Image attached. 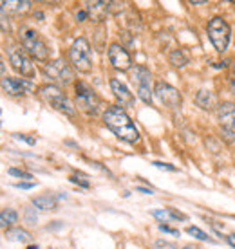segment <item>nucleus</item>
I'll return each instance as SVG.
<instances>
[{
    "mask_svg": "<svg viewBox=\"0 0 235 249\" xmlns=\"http://www.w3.org/2000/svg\"><path fill=\"white\" fill-rule=\"evenodd\" d=\"M156 218H159L161 222H170V220H186V215L176 212L174 208H167V210H156L152 212Z\"/></svg>",
    "mask_w": 235,
    "mask_h": 249,
    "instance_id": "obj_17",
    "label": "nucleus"
},
{
    "mask_svg": "<svg viewBox=\"0 0 235 249\" xmlns=\"http://www.w3.org/2000/svg\"><path fill=\"white\" fill-rule=\"evenodd\" d=\"M7 56H9V63L11 67L24 76L25 80L29 78H35L37 74V69H35V63L31 62V58L27 56V53L20 47H9L7 49Z\"/></svg>",
    "mask_w": 235,
    "mask_h": 249,
    "instance_id": "obj_8",
    "label": "nucleus"
},
{
    "mask_svg": "<svg viewBox=\"0 0 235 249\" xmlns=\"http://www.w3.org/2000/svg\"><path fill=\"white\" fill-rule=\"evenodd\" d=\"M159 230L163 231V233H170V235H174V237H177V235H179V231L177 230H174V228L165 226V224H159Z\"/></svg>",
    "mask_w": 235,
    "mask_h": 249,
    "instance_id": "obj_29",
    "label": "nucleus"
},
{
    "mask_svg": "<svg viewBox=\"0 0 235 249\" xmlns=\"http://www.w3.org/2000/svg\"><path fill=\"white\" fill-rule=\"evenodd\" d=\"M76 89V107L83 110L85 114H94L99 112V107H101V100L98 98V94L94 92L93 89L89 87L83 81H78L75 85Z\"/></svg>",
    "mask_w": 235,
    "mask_h": 249,
    "instance_id": "obj_7",
    "label": "nucleus"
},
{
    "mask_svg": "<svg viewBox=\"0 0 235 249\" xmlns=\"http://www.w3.org/2000/svg\"><path fill=\"white\" fill-rule=\"evenodd\" d=\"M25 220H27V224H37V215H35V212H33V208H27L24 213Z\"/></svg>",
    "mask_w": 235,
    "mask_h": 249,
    "instance_id": "obj_27",
    "label": "nucleus"
},
{
    "mask_svg": "<svg viewBox=\"0 0 235 249\" xmlns=\"http://www.w3.org/2000/svg\"><path fill=\"white\" fill-rule=\"evenodd\" d=\"M234 71H235V63H234Z\"/></svg>",
    "mask_w": 235,
    "mask_h": 249,
    "instance_id": "obj_39",
    "label": "nucleus"
},
{
    "mask_svg": "<svg viewBox=\"0 0 235 249\" xmlns=\"http://www.w3.org/2000/svg\"><path fill=\"white\" fill-rule=\"evenodd\" d=\"M9 175L13 177H19V179H33L31 174H27L24 170H19V168H9Z\"/></svg>",
    "mask_w": 235,
    "mask_h": 249,
    "instance_id": "obj_25",
    "label": "nucleus"
},
{
    "mask_svg": "<svg viewBox=\"0 0 235 249\" xmlns=\"http://www.w3.org/2000/svg\"><path fill=\"white\" fill-rule=\"evenodd\" d=\"M206 33L210 38L212 45L215 47L217 53H224L230 45V38H232V29L230 24L221 17H214L206 25Z\"/></svg>",
    "mask_w": 235,
    "mask_h": 249,
    "instance_id": "obj_5",
    "label": "nucleus"
},
{
    "mask_svg": "<svg viewBox=\"0 0 235 249\" xmlns=\"http://www.w3.org/2000/svg\"><path fill=\"white\" fill-rule=\"evenodd\" d=\"M19 222V213L11 210V208H6L0 212V230H11V226H15Z\"/></svg>",
    "mask_w": 235,
    "mask_h": 249,
    "instance_id": "obj_18",
    "label": "nucleus"
},
{
    "mask_svg": "<svg viewBox=\"0 0 235 249\" xmlns=\"http://www.w3.org/2000/svg\"><path fill=\"white\" fill-rule=\"evenodd\" d=\"M186 233H188V235H192V237H196L197 240H203V242H212V238L208 237L203 230L196 228V226H188V228H186Z\"/></svg>",
    "mask_w": 235,
    "mask_h": 249,
    "instance_id": "obj_23",
    "label": "nucleus"
},
{
    "mask_svg": "<svg viewBox=\"0 0 235 249\" xmlns=\"http://www.w3.org/2000/svg\"><path fill=\"white\" fill-rule=\"evenodd\" d=\"M217 119L223 134L228 141H235V103L224 101L217 107Z\"/></svg>",
    "mask_w": 235,
    "mask_h": 249,
    "instance_id": "obj_10",
    "label": "nucleus"
},
{
    "mask_svg": "<svg viewBox=\"0 0 235 249\" xmlns=\"http://www.w3.org/2000/svg\"><path fill=\"white\" fill-rule=\"evenodd\" d=\"M37 186V182H17L15 188H20V190H33Z\"/></svg>",
    "mask_w": 235,
    "mask_h": 249,
    "instance_id": "obj_31",
    "label": "nucleus"
},
{
    "mask_svg": "<svg viewBox=\"0 0 235 249\" xmlns=\"http://www.w3.org/2000/svg\"><path fill=\"white\" fill-rule=\"evenodd\" d=\"M6 238L11 242H29L31 240V233L22 230V228H11L6 231Z\"/></svg>",
    "mask_w": 235,
    "mask_h": 249,
    "instance_id": "obj_20",
    "label": "nucleus"
},
{
    "mask_svg": "<svg viewBox=\"0 0 235 249\" xmlns=\"http://www.w3.org/2000/svg\"><path fill=\"white\" fill-rule=\"evenodd\" d=\"M226 240H228V244L232 246V248H235V233H232V235H228L226 237Z\"/></svg>",
    "mask_w": 235,
    "mask_h": 249,
    "instance_id": "obj_34",
    "label": "nucleus"
},
{
    "mask_svg": "<svg viewBox=\"0 0 235 249\" xmlns=\"http://www.w3.org/2000/svg\"><path fill=\"white\" fill-rule=\"evenodd\" d=\"M196 105L201 107L203 110H215L217 108V96L210 90H199L196 94Z\"/></svg>",
    "mask_w": 235,
    "mask_h": 249,
    "instance_id": "obj_16",
    "label": "nucleus"
},
{
    "mask_svg": "<svg viewBox=\"0 0 235 249\" xmlns=\"http://www.w3.org/2000/svg\"><path fill=\"white\" fill-rule=\"evenodd\" d=\"M190 4H192V6H203V4H206V2H204V0H199V2H196V0H190Z\"/></svg>",
    "mask_w": 235,
    "mask_h": 249,
    "instance_id": "obj_36",
    "label": "nucleus"
},
{
    "mask_svg": "<svg viewBox=\"0 0 235 249\" xmlns=\"http://www.w3.org/2000/svg\"><path fill=\"white\" fill-rule=\"evenodd\" d=\"M111 90L112 94H114V98L118 100V103L121 105V108H129V107H134V96H132V92L129 90V87L125 85V83H121L119 80H116V78H112L111 80Z\"/></svg>",
    "mask_w": 235,
    "mask_h": 249,
    "instance_id": "obj_14",
    "label": "nucleus"
},
{
    "mask_svg": "<svg viewBox=\"0 0 235 249\" xmlns=\"http://www.w3.org/2000/svg\"><path fill=\"white\" fill-rule=\"evenodd\" d=\"M4 74H6V63L0 58V76H4Z\"/></svg>",
    "mask_w": 235,
    "mask_h": 249,
    "instance_id": "obj_35",
    "label": "nucleus"
},
{
    "mask_svg": "<svg viewBox=\"0 0 235 249\" xmlns=\"http://www.w3.org/2000/svg\"><path fill=\"white\" fill-rule=\"evenodd\" d=\"M109 62L116 71H121V72L132 69V58H130L129 51L119 44L109 45Z\"/></svg>",
    "mask_w": 235,
    "mask_h": 249,
    "instance_id": "obj_13",
    "label": "nucleus"
},
{
    "mask_svg": "<svg viewBox=\"0 0 235 249\" xmlns=\"http://www.w3.org/2000/svg\"><path fill=\"white\" fill-rule=\"evenodd\" d=\"M0 87L2 90L7 94V96H13V98H20V96H25L27 92L33 90V83L25 78H13V76H6L0 80Z\"/></svg>",
    "mask_w": 235,
    "mask_h": 249,
    "instance_id": "obj_12",
    "label": "nucleus"
},
{
    "mask_svg": "<svg viewBox=\"0 0 235 249\" xmlns=\"http://www.w3.org/2000/svg\"><path fill=\"white\" fill-rule=\"evenodd\" d=\"M27 249H38V246H29Z\"/></svg>",
    "mask_w": 235,
    "mask_h": 249,
    "instance_id": "obj_38",
    "label": "nucleus"
},
{
    "mask_svg": "<svg viewBox=\"0 0 235 249\" xmlns=\"http://www.w3.org/2000/svg\"><path fill=\"white\" fill-rule=\"evenodd\" d=\"M168 60H170V63H172L176 69H181L188 63V54H186L183 49H176L168 54Z\"/></svg>",
    "mask_w": 235,
    "mask_h": 249,
    "instance_id": "obj_22",
    "label": "nucleus"
},
{
    "mask_svg": "<svg viewBox=\"0 0 235 249\" xmlns=\"http://www.w3.org/2000/svg\"><path fill=\"white\" fill-rule=\"evenodd\" d=\"M13 136H15V139L24 141V143L31 144V146H35V144H37V139H35V137H29V136H25V134H13Z\"/></svg>",
    "mask_w": 235,
    "mask_h": 249,
    "instance_id": "obj_26",
    "label": "nucleus"
},
{
    "mask_svg": "<svg viewBox=\"0 0 235 249\" xmlns=\"http://www.w3.org/2000/svg\"><path fill=\"white\" fill-rule=\"evenodd\" d=\"M103 123L121 141H127L130 144L139 141V132H137L136 124L132 123V119L127 116V112H125L121 107L118 105L107 107V110L103 112Z\"/></svg>",
    "mask_w": 235,
    "mask_h": 249,
    "instance_id": "obj_1",
    "label": "nucleus"
},
{
    "mask_svg": "<svg viewBox=\"0 0 235 249\" xmlns=\"http://www.w3.org/2000/svg\"><path fill=\"white\" fill-rule=\"evenodd\" d=\"M4 4V9L6 11H11V13H24L27 11L29 7H31V2H27V0H7V2H2Z\"/></svg>",
    "mask_w": 235,
    "mask_h": 249,
    "instance_id": "obj_21",
    "label": "nucleus"
},
{
    "mask_svg": "<svg viewBox=\"0 0 235 249\" xmlns=\"http://www.w3.org/2000/svg\"><path fill=\"white\" fill-rule=\"evenodd\" d=\"M20 44H22V49L27 53V56L35 58L38 62H47L49 60V47L35 29L22 27L20 29Z\"/></svg>",
    "mask_w": 235,
    "mask_h": 249,
    "instance_id": "obj_2",
    "label": "nucleus"
},
{
    "mask_svg": "<svg viewBox=\"0 0 235 249\" xmlns=\"http://www.w3.org/2000/svg\"><path fill=\"white\" fill-rule=\"evenodd\" d=\"M38 96L42 98L47 105H51L55 110L65 114V116H75L76 108L75 105L71 103L67 96L62 92V89L56 87V85H42L38 89Z\"/></svg>",
    "mask_w": 235,
    "mask_h": 249,
    "instance_id": "obj_3",
    "label": "nucleus"
},
{
    "mask_svg": "<svg viewBox=\"0 0 235 249\" xmlns=\"http://www.w3.org/2000/svg\"><path fill=\"white\" fill-rule=\"evenodd\" d=\"M87 17H89V15H87L85 9H83V11H78V13H76V20H78V22H83V20H85Z\"/></svg>",
    "mask_w": 235,
    "mask_h": 249,
    "instance_id": "obj_32",
    "label": "nucleus"
},
{
    "mask_svg": "<svg viewBox=\"0 0 235 249\" xmlns=\"http://www.w3.org/2000/svg\"><path fill=\"white\" fill-rule=\"evenodd\" d=\"M69 62L78 72L93 71V51L85 38H76L69 49Z\"/></svg>",
    "mask_w": 235,
    "mask_h": 249,
    "instance_id": "obj_4",
    "label": "nucleus"
},
{
    "mask_svg": "<svg viewBox=\"0 0 235 249\" xmlns=\"http://www.w3.org/2000/svg\"><path fill=\"white\" fill-rule=\"evenodd\" d=\"M69 181H71V182H75V184H80L81 188H89V186H91L89 182H87V181H81V179H78L76 175H71V177H69Z\"/></svg>",
    "mask_w": 235,
    "mask_h": 249,
    "instance_id": "obj_30",
    "label": "nucleus"
},
{
    "mask_svg": "<svg viewBox=\"0 0 235 249\" xmlns=\"http://www.w3.org/2000/svg\"><path fill=\"white\" fill-rule=\"evenodd\" d=\"M136 190H137L139 193H145V195H152V193H154L152 190H149V188H143V186H137Z\"/></svg>",
    "mask_w": 235,
    "mask_h": 249,
    "instance_id": "obj_33",
    "label": "nucleus"
},
{
    "mask_svg": "<svg viewBox=\"0 0 235 249\" xmlns=\"http://www.w3.org/2000/svg\"><path fill=\"white\" fill-rule=\"evenodd\" d=\"M152 164H154L156 168H161V170H168V172H176V166H174V164H168V162H161V161H154L152 162Z\"/></svg>",
    "mask_w": 235,
    "mask_h": 249,
    "instance_id": "obj_28",
    "label": "nucleus"
},
{
    "mask_svg": "<svg viewBox=\"0 0 235 249\" xmlns=\"http://www.w3.org/2000/svg\"><path fill=\"white\" fill-rule=\"evenodd\" d=\"M154 92H156V98L165 107H168V108H179L181 103H183V96H181L179 90L176 87H172V85L165 83V81H157L156 83Z\"/></svg>",
    "mask_w": 235,
    "mask_h": 249,
    "instance_id": "obj_11",
    "label": "nucleus"
},
{
    "mask_svg": "<svg viewBox=\"0 0 235 249\" xmlns=\"http://www.w3.org/2000/svg\"><path fill=\"white\" fill-rule=\"evenodd\" d=\"M230 87H232V92L235 94V78L232 80V83H230Z\"/></svg>",
    "mask_w": 235,
    "mask_h": 249,
    "instance_id": "obj_37",
    "label": "nucleus"
},
{
    "mask_svg": "<svg viewBox=\"0 0 235 249\" xmlns=\"http://www.w3.org/2000/svg\"><path fill=\"white\" fill-rule=\"evenodd\" d=\"M43 72L47 78H51L56 83H62V85H67L75 80V72H73V67L69 65L65 60L58 58V60H51L43 65Z\"/></svg>",
    "mask_w": 235,
    "mask_h": 249,
    "instance_id": "obj_9",
    "label": "nucleus"
},
{
    "mask_svg": "<svg viewBox=\"0 0 235 249\" xmlns=\"http://www.w3.org/2000/svg\"><path fill=\"white\" fill-rule=\"evenodd\" d=\"M132 81L136 85L137 96L139 100L145 101L147 105L152 103V94H154V83H152V72L143 65H136L132 67Z\"/></svg>",
    "mask_w": 235,
    "mask_h": 249,
    "instance_id": "obj_6",
    "label": "nucleus"
},
{
    "mask_svg": "<svg viewBox=\"0 0 235 249\" xmlns=\"http://www.w3.org/2000/svg\"><path fill=\"white\" fill-rule=\"evenodd\" d=\"M85 11L94 22H103L112 11V2H85Z\"/></svg>",
    "mask_w": 235,
    "mask_h": 249,
    "instance_id": "obj_15",
    "label": "nucleus"
},
{
    "mask_svg": "<svg viewBox=\"0 0 235 249\" xmlns=\"http://www.w3.org/2000/svg\"><path fill=\"white\" fill-rule=\"evenodd\" d=\"M33 206L37 210H43V212H49V210H56V199L53 195H40V197H35L31 200Z\"/></svg>",
    "mask_w": 235,
    "mask_h": 249,
    "instance_id": "obj_19",
    "label": "nucleus"
},
{
    "mask_svg": "<svg viewBox=\"0 0 235 249\" xmlns=\"http://www.w3.org/2000/svg\"><path fill=\"white\" fill-rule=\"evenodd\" d=\"M0 31L9 33L11 31V25H9V20H7L6 9H4V4L0 2Z\"/></svg>",
    "mask_w": 235,
    "mask_h": 249,
    "instance_id": "obj_24",
    "label": "nucleus"
}]
</instances>
